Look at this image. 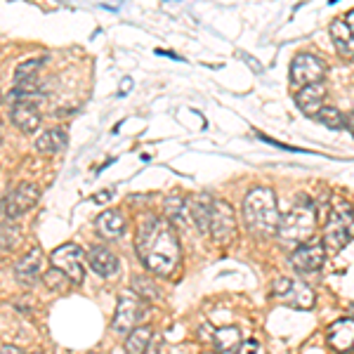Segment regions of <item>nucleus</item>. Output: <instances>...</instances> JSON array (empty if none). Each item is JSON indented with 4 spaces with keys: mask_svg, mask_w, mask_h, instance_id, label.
<instances>
[{
    "mask_svg": "<svg viewBox=\"0 0 354 354\" xmlns=\"http://www.w3.org/2000/svg\"><path fill=\"white\" fill-rule=\"evenodd\" d=\"M43 281H45V286H48L50 290H59V293H66L68 288H71V279L66 277L64 272H59L57 267H53V270H48L43 274Z\"/></svg>",
    "mask_w": 354,
    "mask_h": 354,
    "instance_id": "nucleus-26",
    "label": "nucleus"
},
{
    "mask_svg": "<svg viewBox=\"0 0 354 354\" xmlns=\"http://www.w3.org/2000/svg\"><path fill=\"white\" fill-rule=\"evenodd\" d=\"M314 118H317V121L322 123V125H326V128H330V130L345 128V113H340L338 109H335V106H326V104H324Z\"/></svg>",
    "mask_w": 354,
    "mask_h": 354,
    "instance_id": "nucleus-25",
    "label": "nucleus"
},
{
    "mask_svg": "<svg viewBox=\"0 0 354 354\" xmlns=\"http://www.w3.org/2000/svg\"><path fill=\"white\" fill-rule=\"evenodd\" d=\"M243 350H241V354H258L260 352V345H258V340H248L245 345H241Z\"/></svg>",
    "mask_w": 354,
    "mask_h": 354,
    "instance_id": "nucleus-29",
    "label": "nucleus"
},
{
    "mask_svg": "<svg viewBox=\"0 0 354 354\" xmlns=\"http://www.w3.org/2000/svg\"><path fill=\"white\" fill-rule=\"evenodd\" d=\"M330 36H333V43L338 48V55L347 57V59H354V33L347 28L345 21L335 19L330 24Z\"/></svg>",
    "mask_w": 354,
    "mask_h": 354,
    "instance_id": "nucleus-21",
    "label": "nucleus"
},
{
    "mask_svg": "<svg viewBox=\"0 0 354 354\" xmlns=\"http://www.w3.org/2000/svg\"><path fill=\"white\" fill-rule=\"evenodd\" d=\"M324 76H326V62L312 53L298 55L293 59V64H290V81L298 88H305V85L312 83H324Z\"/></svg>",
    "mask_w": 354,
    "mask_h": 354,
    "instance_id": "nucleus-6",
    "label": "nucleus"
},
{
    "mask_svg": "<svg viewBox=\"0 0 354 354\" xmlns=\"http://www.w3.org/2000/svg\"><path fill=\"white\" fill-rule=\"evenodd\" d=\"M314 227H317V210H314V203L307 196H300L298 205H295L288 215H283V220H279L277 234L281 236L283 243L300 245L312 239Z\"/></svg>",
    "mask_w": 354,
    "mask_h": 354,
    "instance_id": "nucleus-3",
    "label": "nucleus"
},
{
    "mask_svg": "<svg viewBox=\"0 0 354 354\" xmlns=\"http://www.w3.org/2000/svg\"><path fill=\"white\" fill-rule=\"evenodd\" d=\"M205 354H210V352H205Z\"/></svg>",
    "mask_w": 354,
    "mask_h": 354,
    "instance_id": "nucleus-36",
    "label": "nucleus"
},
{
    "mask_svg": "<svg viewBox=\"0 0 354 354\" xmlns=\"http://www.w3.org/2000/svg\"><path fill=\"white\" fill-rule=\"evenodd\" d=\"M43 62L41 59H31V62H24L19 68H17V83H21V81H28V78H36V73H38V68H41Z\"/></svg>",
    "mask_w": 354,
    "mask_h": 354,
    "instance_id": "nucleus-27",
    "label": "nucleus"
},
{
    "mask_svg": "<svg viewBox=\"0 0 354 354\" xmlns=\"http://www.w3.org/2000/svg\"><path fill=\"white\" fill-rule=\"evenodd\" d=\"M151 338H153V330L149 326L133 328L128 333V340H125V354H145Z\"/></svg>",
    "mask_w": 354,
    "mask_h": 354,
    "instance_id": "nucleus-23",
    "label": "nucleus"
},
{
    "mask_svg": "<svg viewBox=\"0 0 354 354\" xmlns=\"http://www.w3.org/2000/svg\"><path fill=\"white\" fill-rule=\"evenodd\" d=\"M133 288L137 290L140 295H145V298H156V286L153 283H149V279H145V277H137L135 281H133Z\"/></svg>",
    "mask_w": 354,
    "mask_h": 354,
    "instance_id": "nucleus-28",
    "label": "nucleus"
},
{
    "mask_svg": "<svg viewBox=\"0 0 354 354\" xmlns=\"http://www.w3.org/2000/svg\"><path fill=\"white\" fill-rule=\"evenodd\" d=\"M324 100H326V85L324 83H312L305 85L298 95H295V102H298L300 111L307 113V116H317L319 109L324 106Z\"/></svg>",
    "mask_w": 354,
    "mask_h": 354,
    "instance_id": "nucleus-14",
    "label": "nucleus"
},
{
    "mask_svg": "<svg viewBox=\"0 0 354 354\" xmlns=\"http://www.w3.org/2000/svg\"><path fill=\"white\" fill-rule=\"evenodd\" d=\"M137 253L151 274L170 277L180 265V241H177L175 227L156 215L145 218L137 232Z\"/></svg>",
    "mask_w": 354,
    "mask_h": 354,
    "instance_id": "nucleus-1",
    "label": "nucleus"
},
{
    "mask_svg": "<svg viewBox=\"0 0 354 354\" xmlns=\"http://www.w3.org/2000/svg\"><path fill=\"white\" fill-rule=\"evenodd\" d=\"M354 239V210L347 201H338L333 205L324 230V248L340 250Z\"/></svg>",
    "mask_w": 354,
    "mask_h": 354,
    "instance_id": "nucleus-4",
    "label": "nucleus"
},
{
    "mask_svg": "<svg viewBox=\"0 0 354 354\" xmlns=\"http://www.w3.org/2000/svg\"><path fill=\"white\" fill-rule=\"evenodd\" d=\"M95 225H97V232L106 239H118V236H123V232H125V218L118 210H104V213L97 218Z\"/></svg>",
    "mask_w": 354,
    "mask_h": 354,
    "instance_id": "nucleus-20",
    "label": "nucleus"
},
{
    "mask_svg": "<svg viewBox=\"0 0 354 354\" xmlns=\"http://www.w3.org/2000/svg\"><path fill=\"white\" fill-rule=\"evenodd\" d=\"M41 265H43V253L38 248H33L31 253H26L24 258L17 262V267H15L17 281L24 283V286H31V283H36L38 274H41Z\"/></svg>",
    "mask_w": 354,
    "mask_h": 354,
    "instance_id": "nucleus-16",
    "label": "nucleus"
},
{
    "mask_svg": "<svg viewBox=\"0 0 354 354\" xmlns=\"http://www.w3.org/2000/svg\"><path fill=\"white\" fill-rule=\"evenodd\" d=\"M88 265H90V270L95 274H100L102 279H111L118 274V258L106 245H93V248H90Z\"/></svg>",
    "mask_w": 354,
    "mask_h": 354,
    "instance_id": "nucleus-13",
    "label": "nucleus"
},
{
    "mask_svg": "<svg viewBox=\"0 0 354 354\" xmlns=\"http://www.w3.org/2000/svg\"><path fill=\"white\" fill-rule=\"evenodd\" d=\"M68 145V133L64 128H53L45 130V133L36 140V151L41 153H59L64 151Z\"/></svg>",
    "mask_w": 354,
    "mask_h": 354,
    "instance_id": "nucleus-19",
    "label": "nucleus"
},
{
    "mask_svg": "<svg viewBox=\"0 0 354 354\" xmlns=\"http://www.w3.org/2000/svg\"><path fill=\"white\" fill-rule=\"evenodd\" d=\"M0 354H36V352H21L19 347L5 345V347H0Z\"/></svg>",
    "mask_w": 354,
    "mask_h": 354,
    "instance_id": "nucleus-30",
    "label": "nucleus"
},
{
    "mask_svg": "<svg viewBox=\"0 0 354 354\" xmlns=\"http://www.w3.org/2000/svg\"><path fill=\"white\" fill-rule=\"evenodd\" d=\"M210 210H213V198L205 194H196L189 198V220L201 234L210 232Z\"/></svg>",
    "mask_w": 354,
    "mask_h": 354,
    "instance_id": "nucleus-17",
    "label": "nucleus"
},
{
    "mask_svg": "<svg viewBox=\"0 0 354 354\" xmlns=\"http://www.w3.org/2000/svg\"><path fill=\"white\" fill-rule=\"evenodd\" d=\"M147 310H145V302H140L133 295H123L121 300H118V307H116V314H113V322H111V330L118 335H125L130 333L137 324H140V319L145 317Z\"/></svg>",
    "mask_w": 354,
    "mask_h": 354,
    "instance_id": "nucleus-9",
    "label": "nucleus"
},
{
    "mask_svg": "<svg viewBox=\"0 0 354 354\" xmlns=\"http://www.w3.org/2000/svg\"><path fill=\"white\" fill-rule=\"evenodd\" d=\"M90 354H97V352H90Z\"/></svg>",
    "mask_w": 354,
    "mask_h": 354,
    "instance_id": "nucleus-34",
    "label": "nucleus"
},
{
    "mask_svg": "<svg viewBox=\"0 0 354 354\" xmlns=\"http://www.w3.org/2000/svg\"><path fill=\"white\" fill-rule=\"evenodd\" d=\"M213 340H215V347H218L222 354H236L239 347L243 345V335L236 326L218 328L213 335Z\"/></svg>",
    "mask_w": 354,
    "mask_h": 354,
    "instance_id": "nucleus-22",
    "label": "nucleus"
},
{
    "mask_svg": "<svg viewBox=\"0 0 354 354\" xmlns=\"http://www.w3.org/2000/svg\"><path fill=\"white\" fill-rule=\"evenodd\" d=\"M0 135H3V130H0Z\"/></svg>",
    "mask_w": 354,
    "mask_h": 354,
    "instance_id": "nucleus-35",
    "label": "nucleus"
},
{
    "mask_svg": "<svg viewBox=\"0 0 354 354\" xmlns=\"http://www.w3.org/2000/svg\"><path fill=\"white\" fill-rule=\"evenodd\" d=\"M165 220L173 227H185L189 222V198L182 194H173L165 198Z\"/></svg>",
    "mask_w": 354,
    "mask_h": 354,
    "instance_id": "nucleus-18",
    "label": "nucleus"
},
{
    "mask_svg": "<svg viewBox=\"0 0 354 354\" xmlns=\"http://www.w3.org/2000/svg\"><path fill=\"white\" fill-rule=\"evenodd\" d=\"M345 128L350 130V133H352V137H354V111L345 113Z\"/></svg>",
    "mask_w": 354,
    "mask_h": 354,
    "instance_id": "nucleus-31",
    "label": "nucleus"
},
{
    "mask_svg": "<svg viewBox=\"0 0 354 354\" xmlns=\"http://www.w3.org/2000/svg\"><path fill=\"white\" fill-rule=\"evenodd\" d=\"M274 295L281 298L290 307H300V310H310L314 305V293L305 283H295L293 279H277L274 281Z\"/></svg>",
    "mask_w": 354,
    "mask_h": 354,
    "instance_id": "nucleus-11",
    "label": "nucleus"
},
{
    "mask_svg": "<svg viewBox=\"0 0 354 354\" xmlns=\"http://www.w3.org/2000/svg\"><path fill=\"white\" fill-rule=\"evenodd\" d=\"M50 260H53V265L57 267L59 272H64L68 279H71V283H81L83 277H85V253L81 250V245L76 243H64L59 245V248L53 250V255H50Z\"/></svg>",
    "mask_w": 354,
    "mask_h": 354,
    "instance_id": "nucleus-7",
    "label": "nucleus"
},
{
    "mask_svg": "<svg viewBox=\"0 0 354 354\" xmlns=\"http://www.w3.org/2000/svg\"><path fill=\"white\" fill-rule=\"evenodd\" d=\"M17 97V95H12ZM43 100V95H19V102H15L12 106V123L17 125V128L21 130V133H33V130L41 125V109H38V104Z\"/></svg>",
    "mask_w": 354,
    "mask_h": 354,
    "instance_id": "nucleus-10",
    "label": "nucleus"
},
{
    "mask_svg": "<svg viewBox=\"0 0 354 354\" xmlns=\"http://www.w3.org/2000/svg\"><path fill=\"white\" fill-rule=\"evenodd\" d=\"M328 345L340 354L354 350V319H342V322L330 326Z\"/></svg>",
    "mask_w": 354,
    "mask_h": 354,
    "instance_id": "nucleus-15",
    "label": "nucleus"
},
{
    "mask_svg": "<svg viewBox=\"0 0 354 354\" xmlns=\"http://www.w3.org/2000/svg\"><path fill=\"white\" fill-rule=\"evenodd\" d=\"M324 260H326V248L324 243H317V241H310V243H300L295 248V253L290 255V262L298 272H305V274H314L324 267Z\"/></svg>",
    "mask_w": 354,
    "mask_h": 354,
    "instance_id": "nucleus-12",
    "label": "nucleus"
},
{
    "mask_svg": "<svg viewBox=\"0 0 354 354\" xmlns=\"http://www.w3.org/2000/svg\"><path fill=\"white\" fill-rule=\"evenodd\" d=\"M38 198H41V189H38L33 182H19V185L5 196V201L0 205H3V210H5V218L15 220V218H19V215L28 213V210L38 203Z\"/></svg>",
    "mask_w": 354,
    "mask_h": 354,
    "instance_id": "nucleus-8",
    "label": "nucleus"
},
{
    "mask_svg": "<svg viewBox=\"0 0 354 354\" xmlns=\"http://www.w3.org/2000/svg\"><path fill=\"white\" fill-rule=\"evenodd\" d=\"M109 194H111V189H106V192H102V194H97V196H95V201H97V203H102V201H106V198H109Z\"/></svg>",
    "mask_w": 354,
    "mask_h": 354,
    "instance_id": "nucleus-33",
    "label": "nucleus"
},
{
    "mask_svg": "<svg viewBox=\"0 0 354 354\" xmlns=\"http://www.w3.org/2000/svg\"><path fill=\"white\" fill-rule=\"evenodd\" d=\"M21 243V230L17 225H0V253H12Z\"/></svg>",
    "mask_w": 354,
    "mask_h": 354,
    "instance_id": "nucleus-24",
    "label": "nucleus"
},
{
    "mask_svg": "<svg viewBox=\"0 0 354 354\" xmlns=\"http://www.w3.org/2000/svg\"><path fill=\"white\" fill-rule=\"evenodd\" d=\"M279 208L272 189L258 187L243 198V225L253 236L270 239L279 230Z\"/></svg>",
    "mask_w": 354,
    "mask_h": 354,
    "instance_id": "nucleus-2",
    "label": "nucleus"
},
{
    "mask_svg": "<svg viewBox=\"0 0 354 354\" xmlns=\"http://www.w3.org/2000/svg\"><path fill=\"white\" fill-rule=\"evenodd\" d=\"M210 236L218 245H230L236 236V215L227 201L215 198L210 210Z\"/></svg>",
    "mask_w": 354,
    "mask_h": 354,
    "instance_id": "nucleus-5",
    "label": "nucleus"
},
{
    "mask_svg": "<svg viewBox=\"0 0 354 354\" xmlns=\"http://www.w3.org/2000/svg\"><path fill=\"white\" fill-rule=\"evenodd\" d=\"M345 24H347V28H350V31L354 33V10H350V12H347V17H345Z\"/></svg>",
    "mask_w": 354,
    "mask_h": 354,
    "instance_id": "nucleus-32",
    "label": "nucleus"
}]
</instances>
